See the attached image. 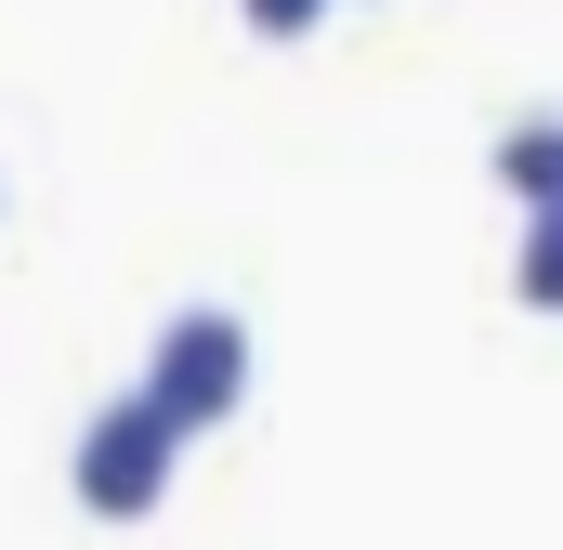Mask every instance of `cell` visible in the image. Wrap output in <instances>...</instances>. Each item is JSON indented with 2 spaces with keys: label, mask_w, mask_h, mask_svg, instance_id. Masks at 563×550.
I'll use <instances>...</instances> for the list:
<instances>
[{
  "label": "cell",
  "mask_w": 563,
  "mask_h": 550,
  "mask_svg": "<svg viewBox=\"0 0 563 550\" xmlns=\"http://www.w3.org/2000/svg\"><path fill=\"white\" fill-rule=\"evenodd\" d=\"M511 288H525V315H563V197H551V210H525V250H511Z\"/></svg>",
  "instance_id": "277c9868"
},
{
  "label": "cell",
  "mask_w": 563,
  "mask_h": 550,
  "mask_svg": "<svg viewBox=\"0 0 563 550\" xmlns=\"http://www.w3.org/2000/svg\"><path fill=\"white\" fill-rule=\"evenodd\" d=\"M144 394L184 419V432L236 419V407H250V315H223V301H184V315L157 328V354H144Z\"/></svg>",
  "instance_id": "7a4b0ae2"
},
{
  "label": "cell",
  "mask_w": 563,
  "mask_h": 550,
  "mask_svg": "<svg viewBox=\"0 0 563 550\" xmlns=\"http://www.w3.org/2000/svg\"><path fill=\"white\" fill-rule=\"evenodd\" d=\"M236 13H250L263 40H314V26H328V0H236Z\"/></svg>",
  "instance_id": "5b68a950"
},
{
  "label": "cell",
  "mask_w": 563,
  "mask_h": 550,
  "mask_svg": "<svg viewBox=\"0 0 563 550\" xmlns=\"http://www.w3.org/2000/svg\"><path fill=\"white\" fill-rule=\"evenodd\" d=\"M498 184H511L525 210H551L563 197V119H511V132H498Z\"/></svg>",
  "instance_id": "3957f363"
},
{
  "label": "cell",
  "mask_w": 563,
  "mask_h": 550,
  "mask_svg": "<svg viewBox=\"0 0 563 550\" xmlns=\"http://www.w3.org/2000/svg\"><path fill=\"white\" fill-rule=\"evenodd\" d=\"M170 459H184V419L157 407V394H106V407L79 419V459H66V472H79V512H92V525H144V512H157V498H170Z\"/></svg>",
  "instance_id": "6da1fadb"
}]
</instances>
